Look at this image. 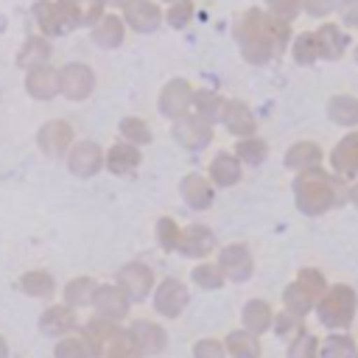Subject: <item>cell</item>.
<instances>
[{
	"instance_id": "19",
	"label": "cell",
	"mask_w": 358,
	"mask_h": 358,
	"mask_svg": "<svg viewBox=\"0 0 358 358\" xmlns=\"http://www.w3.org/2000/svg\"><path fill=\"white\" fill-rule=\"evenodd\" d=\"M179 232H182V227H179L171 215H162V218L157 221V227H154V235H157V243H159L162 252H173V249H176Z\"/></svg>"
},
{
	"instance_id": "5",
	"label": "cell",
	"mask_w": 358,
	"mask_h": 358,
	"mask_svg": "<svg viewBox=\"0 0 358 358\" xmlns=\"http://www.w3.org/2000/svg\"><path fill=\"white\" fill-rule=\"evenodd\" d=\"M92 308H95L98 316L120 324L131 313V299L126 296V291L117 282H98L95 296H92Z\"/></svg>"
},
{
	"instance_id": "17",
	"label": "cell",
	"mask_w": 358,
	"mask_h": 358,
	"mask_svg": "<svg viewBox=\"0 0 358 358\" xmlns=\"http://www.w3.org/2000/svg\"><path fill=\"white\" fill-rule=\"evenodd\" d=\"M53 358H95V355H92V350L87 347V341L81 338V333H70V336L56 338Z\"/></svg>"
},
{
	"instance_id": "7",
	"label": "cell",
	"mask_w": 358,
	"mask_h": 358,
	"mask_svg": "<svg viewBox=\"0 0 358 358\" xmlns=\"http://www.w3.org/2000/svg\"><path fill=\"white\" fill-rule=\"evenodd\" d=\"M129 333L140 350V355H157L168 347V330L154 319H134L129 322Z\"/></svg>"
},
{
	"instance_id": "6",
	"label": "cell",
	"mask_w": 358,
	"mask_h": 358,
	"mask_svg": "<svg viewBox=\"0 0 358 358\" xmlns=\"http://www.w3.org/2000/svg\"><path fill=\"white\" fill-rule=\"evenodd\" d=\"M78 327H81L78 310L70 308L67 302H53V305H48V308L39 313V330H42V336L62 338V336L76 333Z\"/></svg>"
},
{
	"instance_id": "2",
	"label": "cell",
	"mask_w": 358,
	"mask_h": 358,
	"mask_svg": "<svg viewBox=\"0 0 358 358\" xmlns=\"http://www.w3.org/2000/svg\"><path fill=\"white\" fill-rule=\"evenodd\" d=\"M115 282L126 291V296H129L131 302H145V299L151 296L154 285H157V274H154V268H151L148 263H143V260H129V263H123V266L117 268Z\"/></svg>"
},
{
	"instance_id": "12",
	"label": "cell",
	"mask_w": 358,
	"mask_h": 358,
	"mask_svg": "<svg viewBox=\"0 0 358 358\" xmlns=\"http://www.w3.org/2000/svg\"><path fill=\"white\" fill-rule=\"evenodd\" d=\"M59 92H64V95L73 98V101L87 98V95L92 92V73H90L84 64H70V67L62 73Z\"/></svg>"
},
{
	"instance_id": "21",
	"label": "cell",
	"mask_w": 358,
	"mask_h": 358,
	"mask_svg": "<svg viewBox=\"0 0 358 358\" xmlns=\"http://www.w3.org/2000/svg\"><path fill=\"white\" fill-rule=\"evenodd\" d=\"M190 277H193V282L201 285V288H215V285H218V271H215V266H207V263L196 266Z\"/></svg>"
},
{
	"instance_id": "14",
	"label": "cell",
	"mask_w": 358,
	"mask_h": 358,
	"mask_svg": "<svg viewBox=\"0 0 358 358\" xmlns=\"http://www.w3.org/2000/svg\"><path fill=\"white\" fill-rule=\"evenodd\" d=\"M17 285H20V291H22L25 296H34V299H50V296L56 294V280H53V274L45 271V268H28V271L17 280Z\"/></svg>"
},
{
	"instance_id": "13",
	"label": "cell",
	"mask_w": 358,
	"mask_h": 358,
	"mask_svg": "<svg viewBox=\"0 0 358 358\" xmlns=\"http://www.w3.org/2000/svg\"><path fill=\"white\" fill-rule=\"evenodd\" d=\"M179 196H182V201H185L187 207L204 210V207H210V201H213V187L207 185L204 176L187 173V176L179 182Z\"/></svg>"
},
{
	"instance_id": "20",
	"label": "cell",
	"mask_w": 358,
	"mask_h": 358,
	"mask_svg": "<svg viewBox=\"0 0 358 358\" xmlns=\"http://www.w3.org/2000/svg\"><path fill=\"white\" fill-rule=\"evenodd\" d=\"M28 92L34 95V98H39V101H50L56 92H59V81L53 78V76H31L28 78Z\"/></svg>"
},
{
	"instance_id": "11",
	"label": "cell",
	"mask_w": 358,
	"mask_h": 358,
	"mask_svg": "<svg viewBox=\"0 0 358 358\" xmlns=\"http://www.w3.org/2000/svg\"><path fill=\"white\" fill-rule=\"evenodd\" d=\"M213 246H215V241H213V232L210 229H204L199 224H187V227H182L173 252L185 255V257H204V255L213 252Z\"/></svg>"
},
{
	"instance_id": "1",
	"label": "cell",
	"mask_w": 358,
	"mask_h": 358,
	"mask_svg": "<svg viewBox=\"0 0 358 358\" xmlns=\"http://www.w3.org/2000/svg\"><path fill=\"white\" fill-rule=\"evenodd\" d=\"M151 302H154V313L165 319H176L190 305V291L179 277H162L151 291Z\"/></svg>"
},
{
	"instance_id": "23",
	"label": "cell",
	"mask_w": 358,
	"mask_h": 358,
	"mask_svg": "<svg viewBox=\"0 0 358 358\" xmlns=\"http://www.w3.org/2000/svg\"><path fill=\"white\" fill-rule=\"evenodd\" d=\"M210 176L215 179V182H232L235 179V173L229 171V162H227V154H218L215 159H213V165H210Z\"/></svg>"
},
{
	"instance_id": "15",
	"label": "cell",
	"mask_w": 358,
	"mask_h": 358,
	"mask_svg": "<svg viewBox=\"0 0 358 358\" xmlns=\"http://www.w3.org/2000/svg\"><path fill=\"white\" fill-rule=\"evenodd\" d=\"M95 288H98V280L95 277H87V274H78L73 280L64 282L62 288V302H67L70 308H87L92 305V296H95Z\"/></svg>"
},
{
	"instance_id": "16",
	"label": "cell",
	"mask_w": 358,
	"mask_h": 358,
	"mask_svg": "<svg viewBox=\"0 0 358 358\" xmlns=\"http://www.w3.org/2000/svg\"><path fill=\"white\" fill-rule=\"evenodd\" d=\"M117 134L126 140V143H134V145H145L151 143V126L137 117V115H126L120 123H117Z\"/></svg>"
},
{
	"instance_id": "18",
	"label": "cell",
	"mask_w": 358,
	"mask_h": 358,
	"mask_svg": "<svg viewBox=\"0 0 358 358\" xmlns=\"http://www.w3.org/2000/svg\"><path fill=\"white\" fill-rule=\"evenodd\" d=\"M101 358H143V355H140V350H137L129 327H120V333L106 344V350H103Z\"/></svg>"
},
{
	"instance_id": "9",
	"label": "cell",
	"mask_w": 358,
	"mask_h": 358,
	"mask_svg": "<svg viewBox=\"0 0 358 358\" xmlns=\"http://www.w3.org/2000/svg\"><path fill=\"white\" fill-rule=\"evenodd\" d=\"M143 162V154H140V145L134 143H115L112 148H106V157H103V168L115 176H131Z\"/></svg>"
},
{
	"instance_id": "3",
	"label": "cell",
	"mask_w": 358,
	"mask_h": 358,
	"mask_svg": "<svg viewBox=\"0 0 358 358\" xmlns=\"http://www.w3.org/2000/svg\"><path fill=\"white\" fill-rule=\"evenodd\" d=\"M103 157H106V151L95 140H76L70 145V151L64 154V162L76 179H90L103 171Z\"/></svg>"
},
{
	"instance_id": "4",
	"label": "cell",
	"mask_w": 358,
	"mask_h": 358,
	"mask_svg": "<svg viewBox=\"0 0 358 358\" xmlns=\"http://www.w3.org/2000/svg\"><path fill=\"white\" fill-rule=\"evenodd\" d=\"M73 143H76V129L64 117H53V120L42 123L39 131H36V145L50 159H62L70 151Z\"/></svg>"
},
{
	"instance_id": "24",
	"label": "cell",
	"mask_w": 358,
	"mask_h": 358,
	"mask_svg": "<svg viewBox=\"0 0 358 358\" xmlns=\"http://www.w3.org/2000/svg\"><path fill=\"white\" fill-rule=\"evenodd\" d=\"M11 355V347H8V341L0 336V358H8Z\"/></svg>"
},
{
	"instance_id": "10",
	"label": "cell",
	"mask_w": 358,
	"mask_h": 358,
	"mask_svg": "<svg viewBox=\"0 0 358 358\" xmlns=\"http://www.w3.org/2000/svg\"><path fill=\"white\" fill-rule=\"evenodd\" d=\"M190 112V84L187 81H171L159 95V115L168 120H179Z\"/></svg>"
},
{
	"instance_id": "22",
	"label": "cell",
	"mask_w": 358,
	"mask_h": 358,
	"mask_svg": "<svg viewBox=\"0 0 358 358\" xmlns=\"http://www.w3.org/2000/svg\"><path fill=\"white\" fill-rule=\"evenodd\" d=\"M193 358H224V350L215 338H201L193 344Z\"/></svg>"
},
{
	"instance_id": "8",
	"label": "cell",
	"mask_w": 358,
	"mask_h": 358,
	"mask_svg": "<svg viewBox=\"0 0 358 358\" xmlns=\"http://www.w3.org/2000/svg\"><path fill=\"white\" fill-rule=\"evenodd\" d=\"M171 134H173V140L182 145V148H204L207 143H210V126H207V120L204 117H199L196 112H187L185 117H179V120H173V129H171Z\"/></svg>"
}]
</instances>
